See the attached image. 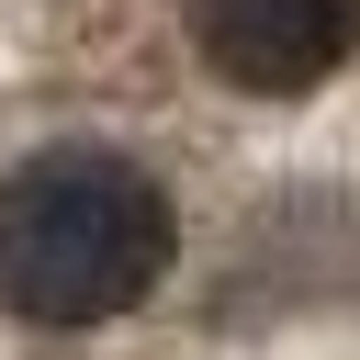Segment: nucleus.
<instances>
[{"label": "nucleus", "instance_id": "f257e3e1", "mask_svg": "<svg viewBox=\"0 0 360 360\" xmlns=\"http://www.w3.org/2000/svg\"><path fill=\"white\" fill-rule=\"evenodd\" d=\"M169 270V191L112 146H34L0 180V315L101 326Z\"/></svg>", "mask_w": 360, "mask_h": 360}, {"label": "nucleus", "instance_id": "f03ea898", "mask_svg": "<svg viewBox=\"0 0 360 360\" xmlns=\"http://www.w3.org/2000/svg\"><path fill=\"white\" fill-rule=\"evenodd\" d=\"M191 34L202 56L236 79V90H315L349 34H360V0H191Z\"/></svg>", "mask_w": 360, "mask_h": 360}]
</instances>
